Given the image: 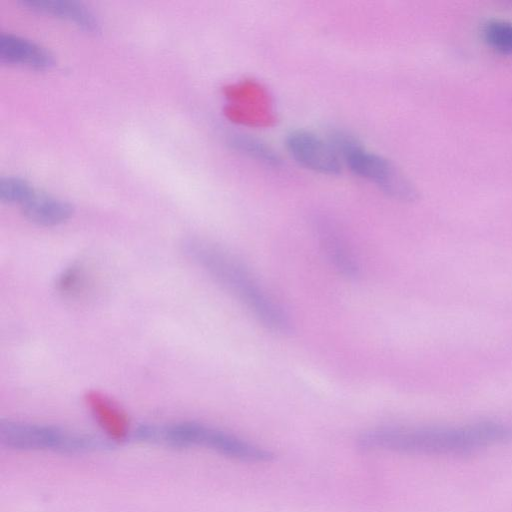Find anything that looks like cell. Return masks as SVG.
I'll use <instances>...</instances> for the list:
<instances>
[{
  "mask_svg": "<svg viewBox=\"0 0 512 512\" xmlns=\"http://www.w3.org/2000/svg\"><path fill=\"white\" fill-rule=\"evenodd\" d=\"M512 441V424L479 421L461 426L386 427L358 439L363 450L461 456Z\"/></svg>",
  "mask_w": 512,
  "mask_h": 512,
  "instance_id": "6da1fadb",
  "label": "cell"
},
{
  "mask_svg": "<svg viewBox=\"0 0 512 512\" xmlns=\"http://www.w3.org/2000/svg\"><path fill=\"white\" fill-rule=\"evenodd\" d=\"M185 254L241 301L264 326L285 334L291 331L287 315L265 293L252 274L232 255L208 242L190 239Z\"/></svg>",
  "mask_w": 512,
  "mask_h": 512,
  "instance_id": "7a4b0ae2",
  "label": "cell"
},
{
  "mask_svg": "<svg viewBox=\"0 0 512 512\" xmlns=\"http://www.w3.org/2000/svg\"><path fill=\"white\" fill-rule=\"evenodd\" d=\"M136 435L138 439L146 442L173 447L205 448L245 462H267L274 457L272 452L258 445L194 422L145 425L137 430Z\"/></svg>",
  "mask_w": 512,
  "mask_h": 512,
  "instance_id": "3957f363",
  "label": "cell"
},
{
  "mask_svg": "<svg viewBox=\"0 0 512 512\" xmlns=\"http://www.w3.org/2000/svg\"><path fill=\"white\" fill-rule=\"evenodd\" d=\"M0 442L10 449L61 453L89 452L103 446L99 440L58 427L15 421H1Z\"/></svg>",
  "mask_w": 512,
  "mask_h": 512,
  "instance_id": "277c9868",
  "label": "cell"
},
{
  "mask_svg": "<svg viewBox=\"0 0 512 512\" xmlns=\"http://www.w3.org/2000/svg\"><path fill=\"white\" fill-rule=\"evenodd\" d=\"M344 161L355 175L372 182L388 196L405 202L417 199L414 184L388 159L368 152L360 145L348 153Z\"/></svg>",
  "mask_w": 512,
  "mask_h": 512,
  "instance_id": "5b68a950",
  "label": "cell"
},
{
  "mask_svg": "<svg viewBox=\"0 0 512 512\" xmlns=\"http://www.w3.org/2000/svg\"><path fill=\"white\" fill-rule=\"evenodd\" d=\"M286 146L295 161L310 170L327 175L341 171L340 157L328 140L307 131H294L288 135Z\"/></svg>",
  "mask_w": 512,
  "mask_h": 512,
  "instance_id": "8992f818",
  "label": "cell"
},
{
  "mask_svg": "<svg viewBox=\"0 0 512 512\" xmlns=\"http://www.w3.org/2000/svg\"><path fill=\"white\" fill-rule=\"evenodd\" d=\"M85 403L101 429L114 441L126 439L130 431L127 414L111 398L99 391L85 394Z\"/></svg>",
  "mask_w": 512,
  "mask_h": 512,
  "instance_id": "52a82bcc",
  "label": "cell"
},
{
  "mask_svg": "<svg viewBox=\"0 0 512 512\" xmlns=\"http://www.w3.org/2000/svg\"><path fill=\"white\" fill-rule=\"evenodd\" d=\"M0 60L38 70L48 69L54 63L52 55L43 47L12 34L0 36Z\"/></svg>",
  "mask_w": 512,
  "mask_h": 512,
  "instance_id": "ba28073f",
  "label": "cell"
},
{
  "mask_svg": "<svg viewBox=\"0 0 512 512\" xmlns=\"http://www.w3.org/2000/svg\"><path fill=\"white\" fill-rule=\"evenodd\" d=\"M20 2L32 10L68 20L86 31L99 30V22L95 15L81 3L69 0H21Z\"/></svg>",
  "mask_w": 512,
  "mask_h": 512,
  "instance_id": "9c48e42d",
  "label": "cell"
},
{
  "mask_svg": "<svg viewBox=\"0 0 512 512\" xmlns=\"http://www.w3.org/2000/svg\"><path fill=\"white\" fill-rule=\"evenodd\" d=\"M21 206L24 216L32 223L41 226L62 224L73 214L70 203L37 192Z\"/></svg>",
  "mask_w": 512,
  "mask_h": 512,
  "instance_id": "30bf717a",
  "label": "cell"
},
{
  "mask_svg": "<svg viewBox=\"0 0 512 512\" xmlns=\"http://www.w3.org/2000/svg\"><path fill=\"white\" fill-rule=\"evenodd\" d=\"M317 230L321 246L334 267L343 276L356 279L359 266L337 231L327 224L319 225Z\"/></svg>",
  "mask_w": 512,
  "mask_h": 512,
  "instance_id": "8fae6325",
  "label": "cell"
},
{
  "mask_svg": "<svg viewBox=\"0 0 512 512\" xmlns=\"http://www.w3.org/2000/svg\"><path fill=\"white\" fill-rule=\"evenodd\" d=\"M230 145L241 153L254 158L266 165L278 166V154L262 140L246 134H234L230 137Z\"/></svg>",
  "mask_w": 512,
  "mask_h": 512,
  "instance_id": "7c38bea8",
  "label": "cell"
},
{
  "mask_svg": "<svg viewBox=\"0 0 512 512\" xmlns=\"http://www.w3.org/2000/svg\"><path fill=\"white\" fill-rule=\"evenodd\" d=\"M482 35L495 50L512 53V22L500 19L489 20L482 27Z\"/></svg>",
  "mask_w": 512,
  "mask_h": 512,
  "instance_id": "4fadbf2b",
  "label": "cell"
},
{
  "mask_svg": "<svg viewBox=\"0 0 512 512\" xmlns=\"http://www.w3.org/2000/svg\"><path fill=\"white\" fill-rule=\"evenodd\" d=\"M36 191L25 180L17 177H4L0 180V199L8 203L23 205Z\"/></svg>",
  "mask_w": 512,
  "mask_h": 512,
  "instance_id": "5bb4252c",
  "label": "cell"
},
{
  "mask_svg": "<svg viewBox=\"0 0 512 512\" xmlns=\"http://www.w3.org/2000/svg\"><path fill=\"white\" fill-rule=\"evenodd\" d=\"M84 271L79 266L67 268L57 280V289L64 295L79 294L85 285Z\"/></svg>",
  "mask_w": 512,
  "mask_h": 512,
  "instance_id": "9a60e30c",
  "label": "cell"
}]
</instances>
